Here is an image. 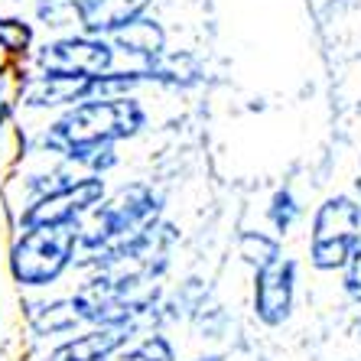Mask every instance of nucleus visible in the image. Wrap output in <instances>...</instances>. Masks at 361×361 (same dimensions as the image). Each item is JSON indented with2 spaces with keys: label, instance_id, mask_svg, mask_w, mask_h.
<instances>
[{
  "label": "nucleus",
  "instance_id": "f257e3e1",
  "mask_svg": "<svg viewBox=\"0 0 361 361\" xmlns=\"http://www.w3.org/2000/svg\"><path fill=\"white\" fill-rule=\"evenodd\" d=\"M150 124V111L137 94L127 98H98L62 111L39 134V153L59 157L68 166H82L88 153L121 140H134Z\"/></svg>",
  "mask_w": 361,
  "mask_h": 361
},
{
  "label": "nucleus",
  "instance_id": "f03ea898",
  "mask_svg": "<svg viewBox=\"0 0 361 361\" xmlns=\"http://www.w3.org/2000/svg\"><path fill=\"white\" fill-rule=\"evenodd\" d=\"M157 221H163V195L150 183H124L114 195L101 202L98 209L82 221V244L78 251L85 257L140 238Z\"/></svg>",
  "mask_w": 361,
  "mask_h": 361
},
{
  "label": "nucleus",
  "instance_id": "7ed1b4c3",
  "mask_svg": "<svg viewBox=\"0 0 361 361\" xmlns=\"http://www.w3.org/2000/svg\"><path fill=\"white\" fill-rule=\"evenodd\" d=\"M147 85L140 68H114L104 75H68V72H26L20 88V108L30 111H68L85 101L127 98Z\"/></svg>",
  "mask_w": 361,
  "mask_h": 361
},
{
  "label": "nucleus",
  "instance_id": "20e7f679",
  "mask_svg": "<svg viewBox=\"0 0 361 361\" xmlns=\"http://www.w3.org/2000/svg\"><path fill=\"white\" fill-rule=\"evenodd\" d=\"M78 244H82V228L78 225L20 231L7 254L10 277L26 290H42V286L59 283L62 274L75 264Z\"/></svg>",
  "mask_w": 361,
  "mask_h": 361
},
{
  "label": "nucleus",
  "instance_id": "39448f33",
  "mask_svg": "<svg viewBox=\"0 0 361 361\" xmlns=\"http://www.w3.org/2000/svg\"><path fill=\"white\" fill-rule=\"evenodd\" d=\"M104 199H108V183H104V176L78 173V176H72L68 183L56 185L49 192L36 195L30 205H23L17 225H20V231L82 225Z\"/></svg>",
  "mask_w": 361,
  "mask_h": 361
},
{
  "label": "nucleus",
  "instance_id": "423d86ee",
  "mask_svg": "<svg viewBox=\"0 0 361 361\" xmlns=\"http://www.w3.org/2000/svg\"><path fill=\"white\" fill-rule=\"evenodd\" d=\"M30 68L33 72H68V75H104L118 68V52L104 36H49L33 49Z\"/></svg>",
  "mask_w": 361,
  "mask_h": 361
},
{
  "label": "nucleus",
  "instance_id": "0eeeda50",
  "mask_svg": "<svg viewBox=\"0 0 361 361\" xmlns=\"http://www.w3.org/2000/svg\"><path fill=\"white\" fill-rule=\"evenodd\" d=\"M296 280H300V264L293 257H283L274 267L254 274V316L264 326H283L293 312Z\"/></svg>",
  "mask_w": 361,
  "mask_h": 361
},
{
  "label": "nucleus",
  "instance_id": "6e6552de",
  "mask_svg": "<svg viewBox=\"0 0 361 361\" xmlns=\"http://www.w3.org/2000/svg\"><path fill=\"white\" fill-rule=\"evenodd\" d=\"M157 0H75L78 33L111 39L134 20L147 17Z\"/></svg>",
  "mask_w": 361,
  "mask_h": 361
},
{
  "label": "nucleus",
  "instance_id": "1a4fd4ad",
  "mask_svg": "<svg viewBox=\"0 0 361 361\" xmlns=\"http://www.w3.org/2000/svg\"><path fill=\"white\" fill-rule=\"evenodd\" d=\"M111 46H114L118 56L127 59V68H140L143 72V68L153 66L166 52V30H163L160 20L147 13V17L134 20L121 33L111 36Z\"/></svg>",
  "mask_w": 361,
  "mask_h": 361
},
{
  "label": "nucleus",
  "instance_id": "9d476101",
  "mask_svg": "<svg viewBox=\"0 0 361 361\" xmlns=\"http://www.w3.org/2000/svg\"><path fill=\"white\" fill-rule=\"evenodd\" d=\"M124 342H130V329H108L94 326L88 332L75 338H66L62 345H56L46 361H108Z\"/></svg>",
  "mask_w": 361,
  "mask_h": 361
},
{
  "label": "nucleus",
  "instance_id": "9b49d317",
  "mask_svg": "<svg viewBox=\"0 0 361 361\" xmlns=\"http://www.w3.org/2000/svg\"><path fill=\"white\" fill-rule=\"evenodd\" d=\"M322 238L361 241V205L355 202V195H345V192L329 195L319 209H316L310 241H322Z\"/></svg>",
  "mask_w": 361,
  "mask_h": 361
},
{
  "label": "nucleus",
  "instance_id": "f8f14e48",
  "mask_svg": "<svg viewBox=\"0 0 361 361\" xmlns=\"http://www.w3.org/2000/svg\"><path fill=\"white\" fill-rule=\"evenodd\" d=\"M147 85H160V88H173V92H185L205 78L199 56L189 49H166L153 66L143 68Z\"/></svg>",
  "mask_w": 361,
  "mask_h": 361
},
{
  "label": "nucleus",
  "instance_id": "ddd939ff",
  "mask_svg": "<svg viewBox=\"0 0 361 361\" xmlns=\"http://www.w3.org/2000/svg\"><path fill=\"white\" fill-rule=\"evenodd\" d=\"M36 49V26L23 17H0V59L30 62Z\"/></svg>",
  "mask_w": 361,
  "mask_h": 361
},
{
  "label": "nucleus",
  "instance_id": "4468645a",
  "mask_svg": "<svg viewBox=\"0 0 361 361\" xmlns=\"http://www.w3.org/2000/svg\"><path fill=\"white\" fill-rule=\"evenodd\" d=\"M238 257L257 274V270H267L277 261H283V244L277 235H267V231H241Z\"/></svg>",
  "mask_w": 361,
  "mask_h": 361
},
{
  "label": "nucleus",
  "instance_id": "2eb2a0df",
  "mask_svg": "<svg viewBox=\"0 0 361 361\" xmlns=\"http://www.w3.org/2000/svg\"><path fill=\"white\" fill-rule=\"evenodd\" d=\"M108 361H176V348L163 332H147L134 342H124Z\"/></svg>",
  "mask_w": 361,
  "mask_h": 361
},
{
  "label": "nucleus",
  "instance_id": "dca6fc26",
  "mask_svg": "<svg viewBox=\"0 0 361 361\" xmlns=\"http://www.w3.org/2000/svg\"><path fill=\"white\" fill-rule=\"evenodd\" d=\"M78 312L72 306V300H56V302H46L39 306L33 316V332L39 338L46 336H68V332H75L78 326Z\"/></svg>",
  "mask_w": 361,
  "mask_h": 361
},
{
  "label": "nucleus",
  "instance_id": "f3484780",
  "mask_svg": "<svg viewBox=\"0 0 361 361\" xmlns=\"http://www.w3.org/2000/svg\"><path fill=\"white\" fill-rule=\"evenodd\" d=\"M361 241H348V238H322V241H310V264L322 274L332 270H345L355 257V247Z\"/></svg>",
  "mask_w": 361,
  "mask_h": 361
},
{
  "label": "nucleus",
  "instance_id": "a211bd4d",
  "mask_svg": "<svg viewBox=\"0 0 361 361\" xmlns=\"http://www.w3.org/2000/svg\"><path fill=\"white\" fill-rule=\"evenodd\" d=\"M300 219H302V205H300V199L286 189V185L270 195V202H267V221H270V228L277 231V238L290 235Z\"/></svg>",
  "mask_w": 361,
  "mask_h": 361
},
{
  "label": "nucleus",
  "instance_id": "6ab92c4d",
  "mask_svg": "<svg viewBox=\"0 0 361 361\" xmlns=\"http://www.w3.org/2000/svg\"><path fill=\"white\" fill-rule=\"evenodd\" d=\"M36 20L56 36L78 33L75 0H36Z\"/></svg>",
  "mask_w": 361,
  "mask_h": 361
},
{
  "label": "nucleus",
  "instance_id": "aec40b11",
  "mask_svg": "<svg viewBox=\"0 0 361 361\" xmlns=\"http://www.w3.org/2000/svg\"><path fill=\"white\" fill-rule=\"evenodd\" d=\"M352 195H355V202H358V205H361V176L355 179V189H352Z\"/></svg>",
  "mask_w": 361,
  "mask_h": 361
},
{
  "label": "nucleus",
  "instance_id": "412c9836",
  "mask_svg": "<svg viewBox=\"0 0 361 361\" xmlns=\"http://www.w3.org/2000/svg\"><path fill=\"white\" fill-rule=\"evenodd\" d=\"M195 361H221L219 355H205V358H195Z\"/></svg>",
  "mask_w": 361,
  "mask_h": 361
},
{
  "label": "nucleus",
  "instance_id": "4be33fe9",
  "mask_svg": "<svg viewBox=\"0 0 361 361\" xmlns=\"http://www.w3.org/2000/svg\"><path fill=\"white\" fill-rule=\"evenodd\" d=\"M358 166H361V160H358Z\"/></svg>",
  "mask_w": 361,
  "mask_h": 361
}]
</instances>
